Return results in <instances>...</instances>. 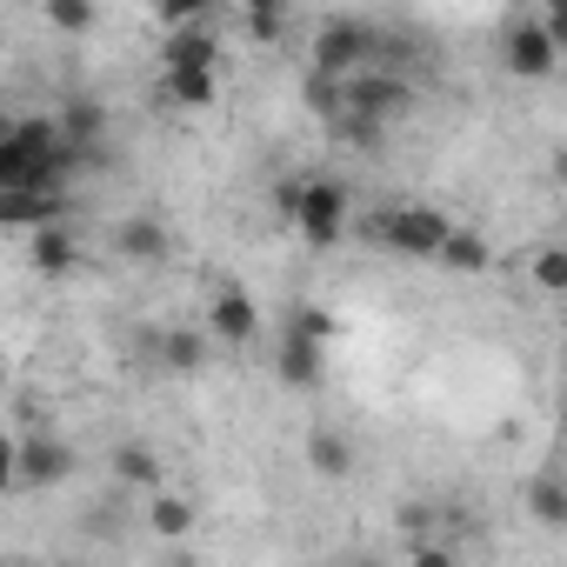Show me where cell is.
<instances>
[{
  "instance_id": "10",
  "label": "cell",
  "mask_w": 567,
  "mask_h": 567,
  "mask_svg": "<svg viewBox=\"0 0 567 567\" xmlns=\"http://www.w3.org/2000/svg\"><path fill=\"white\" fill-rule=\"evenodd\" d=\"M54 220H61V194H34V187H8V194H0V227L41 234Z\"/></svg>"
},
{
  "instance_id": "28",
  "label": "cell",
  "mask_w": 567,
  "mask_h": 567,
  "mask_svg": "<svg viewBox=\"0 0 567 567\" xmlns=\"http://www.w3.org/2000/svg\"><path fill=\"white\" fill-rule=\"evenodd\" d=\"M0 567H41V560H0Z\"/></svg>"
},
{
  "instance_id": "7",
  "label": "cell",
  "mask_w": 567,
  "mask_h": 567,
  "mask_svg": "<svg viewBox=\"0 0 567 567\" xmlns=\"http://www.w3.org/2000/svg\"><path fill=\"white\" fill-rule=\"evenodd\" d=\"M200 334L220 341V348H247V341L260 334V308H254V295H247V288H220V295L207 301Z\"/></svg>"
},
{
  "instance_id": "14",
  "label": "cell",
  "mask_w": 567,
  "mask_h": 567,
  "mask_svg": "<svg viewBox=\"0 0 567 567\" xmlns=\"http://www.w3.org/2000/svg\"><path fill=\"white\" fill-rule=\"evenodd\" d=\"M54 127H61V141H68L81 161H94V147H101V134H107V107H101V101H68V114H61Z\"/></svg>"
},
{
  "instance_id": "3",
  "label": "cell",
  "mask_w": 567,
  "mask_h": 567,
  "mask_svg": "<svg viewBox=\"0 0 567 567\" xmlns=\"http://www.w3.org/2000/svg\"><path fill=\"white\" fill-rule=\"evenodd\" d=\"M447 214L441 207H427V200H401V207H381L374 214V234H381V247L388 254H408V260H434L441 254V240H447Z\"/></svg>"
},
{
  "instance_id": "29",
  "label": "cell",
  "mask_w": 567,
  "mask_h": 567,
  "mask_svg": "<svg viewBox=\"0 0 567 567\" xmlns=\"http://www.w3.org/2000/svg\"><path fill=\"white\" fill-rule=\"evenodd\" d=\"M354 567H361V560H354Z\"/></svg>"
},
{
  "instance_id": "27",
  "label": "cell",
  "mask_w": 567,
  "mask_h": 567,
  "mask_svg": "<svg viewBox=\"0 0 567 567\" xmlns=\"http://www.w3.org/2000/svg\"><path fill=\"white\" fill-rule=\"evenodd\" d=\"M14 447H21L14 434H0V494H14V487H21V474H14Z\"/></svg>"
},
{
  "instance_id": "16",
  "label": "cell",
  "mask_w": 567,
  "mask_h": 567,
  "mask_svg": "<svg viewBox=\"0 0 567 567\" xmlns=\"http://www.w3.org/2000/svg\"><path fill=\"white\" fill-rule=\"evenodd\" d=\"M447 274H487L494 267V247H487V234H474V227H447V240H441V254H434Z\"/></svg>"
},
{
  "instance_id": "9",
  "label": "cell",
  "mask_w": 567,
  "mask_h": 567,
  "mask_svg": "<svg viewBox=\"0 0 567 567\" xmlns=\"http://www.w3.org/2000/svg\"><path fill=\"white\" fill-rule=\"evenodd\" d=\"M28 260H34V274H48V280H68L74 267H81V240L54 220V227H41V234H28Z\"/></svg>"
},
{
  "instance_id": "21",
  "label": "cell",
  "mask_w": 567,
  "mask_h": 567,
  "mask_svg": "<svg viewBox=\"0 0 567 567\" xmlns=\"http://www.w3.org/2000/svg\"><path fill=\"white\" fill-rule=\"evenodd\" d=\"M48 28H61V34H94L101 28V8H94V0H48Z\"/></svg>"
},
{
  "instance_id": "19",
  "label": "cell",
  "mask_w": 567,
  "mask_h": 567,
  "mask_svg": "<svg viewBox=\"0 0 567 567\" xmlns=\"http://www.w3.org/2000/svg\"><path fill=\"white\" fill-rule=\"evenodd\" d=\"M147 527H154L161 540H187V534H194V501H181V494L161 487V494L147 501Z\"/></svg>"
},
{
  "instance_id": "2",
  "label": "cell",
  "mask_w": 567,
  "mask_h": 567,
  "mask_svg": "<svg viewBox=\"0 0 567 567\" xmlns=\"http://www.w3.org/2000/svg\"><path fill=\"white\" fill-rule=\"evenodd\" d=\"M288 220L301 227V240L334 247V240L354 227V187H348V181H334V174L295 181V187H288Z\"/></svg>"
},
{
  "instance_id": "17",
  "label": "cell",
  "mask_w": 567,
  "mask_h": 567,
  "mask_svg": "<svg viewBox=\"0 0 567 567\" xmlns=\"http://www.w3.org/2000/svg\"><path fill=\"white\" fill-rule=\"evenodd\" d=\"M308 467H315L321 481H348V474H354V441L334 434V427H315V434H308Z\"/></svg>"
},
{
  "instance_id": "12",
  "label": "cell",
  "mask_w": 567,
  "mask_h": 567,
  "mask_svg": "<svg viewBox=\"0 0 567 567\" xmlns=\"http://www.w3.org/2000/svg\"><path fill=\"white\" fill-rule=\"evenodd\" d=\"M154 354H161V374L187 381V374H200V368H207V334H200V328H161Z\"/></svg>"
},
{
  "instance_id": "1",
  "label": "cell",
  "mask_w": 567,
  "mask_h": 567,
  "mask_svg": "<svg viewBox=\"0 0 567 567\" xmlns=\"http://www.w3.org/2000/svg\"><path fill=\"white\" fill-rule=\"evenodd\" d=\"M308 61H315V74H321V81L348 87L354 74H368V68L381 61V28H374V21H354V14H334V21H321V28H315Z\"/></svg>"
},
{
  "instance_id": "18",
  "label": "cell",
  "mask_w": 567,
  "mask_h": 567,
  "mask_svg": "<svg viewBox=\"0 0 567 567\" xmlns=\"http://www.w3.org/2000/svg\"><path fill=\"white\" fill-rule=\"evenodd\" d=\"M527 514H534L540 527H567V487H560L554 467H540V474L527 481Z\"/></svg>"
},
{
  "instance_id": "25",
  "label": "cell",
  "mask_w": 567,
  "mask_h": 567,
  "mask_svg": "<svg viewBox=\"0 0 567 567\" xmlns=\"http://www.w3.org/2000/svg\"><path fill=\"white\" fill-rule=\"evenodd\" d=\"M161 28H174V34L207 28V8H200V0H167V8H161Z\"/></svg>"
},
{
  "instance_id": "13",
  "label": "cell",
  "mask_w": 567,
  "mask_h": 567,
  "mask_svg": "<svg viewBox=\"0 0 567 567\" xmlns=\"http://www.w3.org/2000/svg\"><path fill=\"white\" fill-rule=\"evenodd\" d=\"M107 467H114L121 487H141V494H161V487H167V467H161V454H154L147 441H121Z\"/></svg>"
},
{
  "instance_id": "11",
  "label": "cell",
  "mask_w": 567,
  "mask_h": 567,
  "mask_svg": "<svg viewBox=\"0 0 567 567\" xmlns=\"http://www.w3.org/2000/svg\"><path fill=\"white\" fill-rule=\"evenodd\" d=\"M274 368H280V381H288V388H321V381H328V348H315V341H301V334H280Z\"/></svg>"
},
{
  "instance_id": "4",
  "label": "cell",
  "mask_w": 567,
  "mask_h": 567,
  "mask_svg": "<svg viewBox=\"0 0 567 567\" xmlns=\"http://www.w3.org/2000/svg\"><path fill=\"white\" fill-rule=\"evenodd\" d=\"M501 68H507L514 81H554V74H560V48L540 34L534 14H514L507 34H501Z\"/></svg>"
},
{
  "instance_id": "22",
  "label": "cell",
  "mask_w": 567,
  "mask_h": 567,
  "mask_svg": "<svg viewBox=\"0 0 567 567\" xmlns=\"http://www.w3.org/2000/svg\"><path fill=\"white\" fill-rule=\"evenodd\" d=\"M288 334H301V341H315V348H328V341L341 334V321H334L328 308H315V301H308V308H295V321H288Z\"/></svg>"
},
{
  "instance_id": "23",
  "label": "cell",
  "mask_w": 567,
  "mask_h": 567,
  "mask_svg": "<svg viewBox=\"0 0 567 567\" xmlns=\"http://www.w3.org/2000/svg\"><path fill=\"white\" fill-rule=\"evenodd\" d=\"M534 288L540 295H560L567 288V247H540L534 254Z\"/></svg>"
},
{
  "instance_id": "5",
  "label": "cell",
  "mask_w": 567,
  "mask_h": 567,
  "mask_svg": "<svg viewBox=\"0 0 567 567\" xmlns=\"http://www.w3.org/2000/svg\"><path fill=\"white\" fill-rule=\"evenodd\" d=\"M74 467H81V454L61 441V434H48V427H34L21 447H14V474H21V487H68L74 481Z\"/></svg>"
},
{
  "instance_id": "24",
  "label": "cell",
  "mask_w": 567,
  "mask_h": 567,
  "mask_svg": "<svg viewBox=\"0 0 567 567\" xmlns=\"http://www.w3.org/2000/svg\"><path fill=\"white\" fill-rule=\"evenodd\" d=\"M240 28H247V41H280L288 14H280V8H267V0H260V8H247V14H240Z\"/></svg>"
},
{
  "instance_id": "15",
  "label": "cell",
  "mask_w": 567,
  "mask_h": 567,
  "mask_svg": "<svg viewBox=\"0 0 567 567\" xmlns=\"http://www.w3.org/2000/svg\"><path fill=\"white\" fill-rule=\"evenodd\" d=\"M161 94H167V107H214L220 101V81H214V68H167L161 74Z\"/></svg>"
},
{
  "instance_id": "8",
  "label": "cell",
  "mask_w": 567,
  "mask_h": 567,
  "mask_svg": "<svg viewBox=\"0 0 567 567\" xmlns=\"http://www.w3.org/2000/svg\"><path fill=\"white\" fill-rule=\"evenodd\" d=\"M114 254L134 260V267H161V260L174 254V234H167L161 214H127V220L114 227Z\"/></svg>"
},
{
  "instance_id": "26",
  "label": "cell",
  "mask_w": 567,
  "mask_h": 567,
  "mask_svg": "<svg viewBox=\"0 0 567 567\" xmlns=\"http://www.w3.org/2000/svg\"><path fill=\"white\" fill-rule=\"evenodd\" d=\"M408 567H461V554L447 540H414L408 547Z\"/></svg>"
},
{
  "instance_id": "6",
  "label": "cell",
  "mask_w": 567,
  "mask_h": 567,
  "mask_svg": "<svg viewBox=\"0 0 567 567\" xmlns=\"http://www.w3.org/2000/svg\"><path fill=\"white\" fill-rule=\"evenodd\" d=\"M408 107H414V87L394 81V74H374V68L341 87V114H361V121H374V127L394 121V114H408Z\"/></svg>"
},
{
  "instance_id": "20",
  "label": "cell",
  "mask_w": 567,
  "mask_h": 567,
  "mask_svg": "<svg viewBox=\"0 0 567 567\" xmlns=\"http://www.w3.org/2000/svg\"><path fill=\"white\" fill-rule=\"evenodd\" d=\"M214 61H220L214 28H187V34H174V41H167V68H214Z\"/></svg>"
}]
</instances>
